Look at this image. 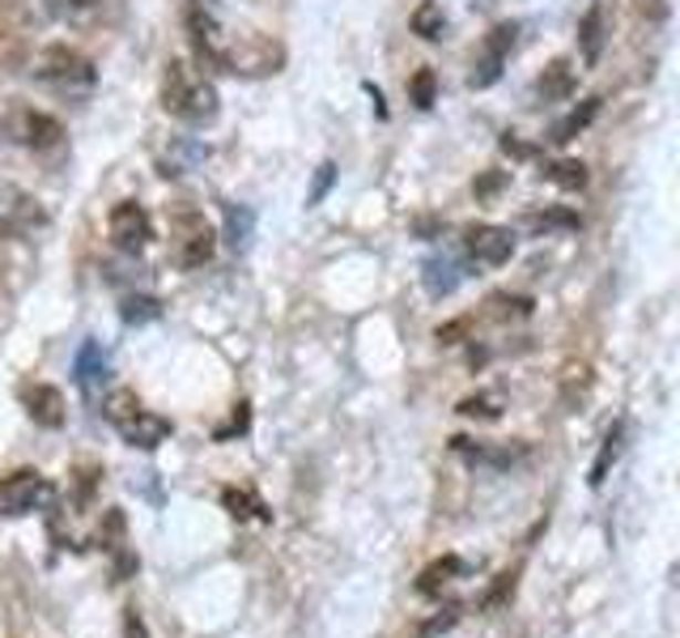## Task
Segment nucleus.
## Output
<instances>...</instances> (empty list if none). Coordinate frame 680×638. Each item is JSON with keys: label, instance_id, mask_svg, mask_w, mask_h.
<instances>
[{"label": "nucleus", "instance_id": "7", "mask_svg": "<svg viewBox=\"0 0 680 638\" xmlns=\"http://www.w3.org/2000/svg\"><path fill=\"white\" fill-rule=\"evenodd\" d=\"M107 234L111 243H115V251L140 255V251L149 248V239H154V222H149V213L136 200H119L107 213Z\"/></svg>", "mask_w": 680, "mask_h": 638}, {"label": "nucleus", "instance_id": "28", "mask_svg": "<svg viewBox=\"0 0 680 638\" xmlns=\"http://www.w3.org/2000/svg\"><path fill=\"white\" fill-rule=\"evenodd\" d=\"M200 158H205V149H200V145L175 140V149L166 154V163H163V175H188V167H196Z\"/></svg>", "mask_w": 680, "mask_h": 638}, {"label": "nucleus", "instance_id": "5", "mask_svg": "<svg viewBox=\"0 0 680 638\" xmlns=\"http://www.w3.org/2000/svg\"><path fill=\"white\" fill-rule=\"evenodd\" d=\"M184 27H188L196 60L209 64V69H221V64H226V48H230V39L221 34L213 9H209L205 0H188V4H184Z\"/></svg>", "mask_w": 680, "mask_h": 638}, {"label": "nucleus", "instance_id": "34", "mask_svg": "<svg viewBox=\"0 0 680 638\" xmlns=\"http://www.w3.org/2000/svg\"><path fill=\"white\" fill-rule=\"evenodd\" d=\"M205 4H209V0H205Z\"/></svg>", "mask_w": 680, "mask_h": 638}, {"label": "nucleus", "instance_id": "19", "mask_svg": "<svg viewBox=\"0 0 680 638\" xmlns=\"http://www.w3.org/2000/svg\"><path fill=\"white\" fill-rule=\"evenodd\" d=\"M77 384L82 391H98V384H107V354L94 345V341H85L82 354H77Z\"/></svg>", "mask_w": 680, "mask_h": 638}, {"label": "nucleus", "instance_id": "33", "mask_svg": "<svg viewBox=\"0 0 680 638\" xmlns=\"http://www.w3.org/2000/svg\"><path fill=\"white\" fill-rule=\"evenodd\" d=\"M493 306H498V315H502V320H515V315H527V311H532V299L498 294V299H493Z\"/></svg>", "mask_w": 680, "mask_h": 638}, {"label": "nucleus", "instance_id": "9", "mask_svg": "<svg viewBox=\"0 0 680 638\" xmlns=\"http://www.w3.org/2000/svg\"><path fill=\"white\" fill-rule=\"evenodd\" d=\"M281 60H285V52L272 39H243V43H230L226 48V64L221 69L247 73V77H269V73L281 69Z\"/></svg>", "mask_w": 680, "mask_h": 638}, {"label": "nucleus", "instance_id": "22", "mask_svg": "<svg viewBox=\"0 0 680 638\" xmlns=\"http://www.w3.org/2000/svg\"><path fill=\"white\" fill-rule=\"evenodd\" d=\"M578 226H583V218H578L574 209H562V205H548V209H541V213L527 218V230H532V234H557V230H578Z\"/></svg>", "mask_w": 680, "mask_h": 638}, {"label": "nucleus", "instance_id": "20", "mask_svg": "<svg viewBox=\"0 0 680 638\" xmlns=\"http://www.w3.org/2000/svg\"><path fill=\"white\" fill-rule=\"evenodd\" d=\"M408 30H412L417 39H426V43H438V39L447 34V18H442V9H438L435 0H421V4L412 9V18H408Z\"/></svg>", "mask_w": 680, "mask_h": 638}, {"label": "nucleus", "instance_id": "10", "mask_svg": "<svg viewBox=\"0 0 680 638\" xmlns=\"http://www.w3.org/2000/svg\"><path fill=\"white\" fill-rule=\"evenodd\" d=\"M608 43H613V0H596L578 22V56H583V64L596 69L604 52H608Z\"/></svg>", "mask_w": 680, "mask_h": 638}, {"label": "nucleus", "instance_id": "8", "mask_svg": "<svg viewBox=\"0 0 680 638\" xmlns=\"http://www.w3.org/2000/svg\"><path fill=\"white\" fill-rule=\"evenodd\" d=\"M519 43V22H498V27L485 34V48L477 56V69H472V90H490V85L502 82V69L515 52Z\"/></svg>", "mask_w": 680, "mask_h": 638}, {"label": "nucleus", "instance_id": "29", "mask_svg": "<svg viewBox=\"0 0 680 638\" xmlns=\"http://www.w3.org/2000/svg\"><path fill=\"white\" fill-rule=\"evenodd\" d=\"M472 192H477V200H498V196L506 192V170H485V175H477V184H472Z\"/></svg>", "mask_w": 680, "mask_h": 638}, {"label": "nucleus", "instance_id": "25", "mask_svg": "<svg viewBox=\"0 0 680 638\" xmlns=\"http://www.w3.org/2000/svg\"><path fill=\"white\" fill-rule=\"evenodd\" d=\"M408 103L417 107V112H430L438 103V77L435 69H417L412 73V82H408Z\"/></svg>", "mask_w": 680, "mask_h": 638}, {"label": "nucleus", "instance_id": "6", "mask_svg": "<svg viewBox=\"0 0 680 638\" xmlns=\"http://www.w3.org/2000/svg\"><path fill=\"white\" fill-rule=\"evenodd\" d=\"M213 251H218V234L200 213L188 209V213L175 218V260H179V269H205L213 260Z\"/></svg>", "mask_w": 680, "mask_h": 638}, {"label": "nucleus", "instance_id": "16", "mask_svg": "<svg viewBox=\"0 0 680 638\" xmlns=\"http://www.w3.org/2000/svg\"><path fill=\"white\" fill-rule=\"evenodd\" d=\"M18 137H22V145H30V149H52V145H60L64 128L55 124L52 115L27 112L22 119H18Z\"/></svg>", "mask_w": 680, "mask_h": 638}, {"label": "nucleus", "instance_id": "4", "mask_svg": "<svg viewBox=\"0 0 680 638\" xmlns=\"http://www.w3.org/2000/svg\"><path fill=\"white\" fill-rule=\"evenodd\" d=\"M55 502V485L34 469H22L0 481V515H34Z\"/></svg>", "mask_w": 680, "mask_h": 638}, {"label": "nucleus", "instance_id": "21", "mask_svg": "<svg viewBox=\"0 0 680 638\" xmlns=\"http://www.w3.org/2000/svg\"><path fill=\"white\" fill-rule=\"evenodd\" d=\"M460 414L472 417V421H498V417L506 414V396L498 388L490 391H477V396H463L460 400Z\"/></svg>", "mask_w": 680, "mask_h": 638}, {"label": "nucleus", "instance_id": "23", "mask_svg": "<svg viewBox=\"0 0 680 638\" xmlns=\"http://www.w3.org/2000/svg\"><path fill=\"white\" fill-rule=\"evenodd\" d=\"M421 278H426V290H430L435 299H442V294H451V290L460 285V269H456L447 255H430Z\"/></svg>", "mask_w": 680, "mask_h": 638}, {"label": "nucleus", "instance_id": "3", "mask_svg": "<svg viewBox=\"0 0 680 638\" xmlns=\"http://www.w3.org/2000/svg\"><path fill=\"white\" fill-rule=\"evenodd\" d=\"M34 77L55 90V94H64V98H85L94 82H98V73H94V64L77 52V48H64V43H55V48H43L39 60H34Z\"/></svg>", "mask_w": 680, "mask_h": 638}, {"label": "nucleus", "instance_id": "18", "mask_svg": "<svg viewBox=\"0 0 680 638\" xmlns=\"http://www.w3.org/2000/svg\"><path fill=\"white\" fill-rule=\"evenodd\" d=\"M27 414L39 421V426H64V396L48 384L27 391Z\"/></svg>", "mask_w": 680, "mask_h": 638}, {"label": "nucleus", "instance_id": "2", "mask_svg": "<svg viewBox=\"0 0 680 638\" xmlns=\"http://www.w3.org/2000/svg\"><path fill=\"white\" fill-rule=\"evenodd\" d=\"M103 417L124 435V443L140 447V451H154V447L166 443V435H170V421L158 414H149V409L136 400V391H128V388H115L103 396Z\"/></svg>", "mask_w": 680, "mask_h": 638}, {"label": "nucleus", "instance_id": "14", "mask_svg": "<svg viewBox=\"0 0 680 638\" xmlns=\"http://www.w3.org/2000/svg\"><path fill=\"white\" fill-rule=\"evenodd\" d=\"M574 90H578V77H574L571 60H548L536 82V98L541 103H566Z\"/></svg>", "mask_w": 680, "mask_h": 638}, {"label": "nucleus", "instance_id": "24", "mask_svg": "<svg viewBox=\"0 0 680 638\" xmlns=\"http://www.w3.org/2000/svg\"><path fill=\"white\" fill-rule=\"evenodd\" d=\"M255 234V213L243 209V205H226V239L230 248H247Z\"/></svg>", "mask_w": 680, "mask_h": 638}, {"label": "nucleus", "instance_id": "17", "mask_svg": "<svg viewBox=\"0 0 680 638\" xmlns=\"http://www.w3.org/2000/svg\"><path fill=\"white\" fill-rule=\"evenodd\" d=\"M541 175L553 188H562V192H583L592 184V170H587V163H578V158H553V163H544Z\"/></svg>", "mask_w": 680, "mask_h": 638}, {"label": "nucleus", "instance_id": "31", "mask_svg": "<svg viewBox=\"0 0 680 638\" xmlns=\"http://www.w3.org/2000/svg\"><path fill=\"white\" fill-rule=\"evenodd\" d=\"M128 324H145V320H158V299H124L119 311Z\"/></svg>", "mask_w": 680, "mask_h": 638}, {"label": "nucleus", "instance_id": "12", "mask_svg": "<svg viewBox=\"0 0 680 638\" xmlns=\"http://www.w3.org/2000/svg\"><path fill=\"white\" fill-rule=\"evenodd\" d=\"M468 255L481 269H502L515 255V230L511 226H472L468 230Z\"/></svg>", "mask_w": 680, "mask_h": 638}, {"label": "nucleus", "instance_id": "15", "mask_svg": "<svg viewBox=\"0 0 680 638\" xmlns=\"http://www.w3.org/2000/svg\"><path fill=\"white\" fill-rule=\"evenodd\" d=\"M592 384H596V370H592V362L583 358H571L562 366V375H557V391H562L566 405H583Z\"/></svg>", "mask_w": 680, "mask_h": 638}, {"label": "nucleus", "instance_id": "26", "mask_svg": "<svg viewBox=\"0 0 680 638\" xmlns=\"http://www.w3.org/2000/svg\"><path fill=\"white\" fill-rule=\"evenodd\" d=\"M48 13L55 22H69V27H82L98 13V0H48Z\"/></svg>", "mask_w": 680, "mask_h": 638}, {"label": "nucleus", "instance_id": "30", "mask_svg": "<svg viewBox=\"0 0 680 638\" xmlns=\"http://www.w3.org/2000/svg\"><path fill=\"white\" fill-rule=\"evenodd\" d=\"M498 149H502L511 163H532V158H536V145H532V140H519L515 133H502V137H498Z\"/></svg>", "mask_w": 680, "mask_h": 638}, {"label": "nucleus", "instance_id": "32", "mask_svg": "<svg viewBox=\"0 0 680 638\" xmlns=\"http://www.w3.org/2000/svg\"><path fill=\"white\" fill-rule=\"evenodd\" d=\"M332 184H336V167H332V163H324V167H320V175L311 179V192H306V205H320V200H324V196L332 192Z\"/></svg>", "mask_w": 680, "mask_h": 638}, {"label": "nucleus", "instance_id": "27", "mask_svg": "<svg viewBox=\"0 0 680 638\" xmlns=\"http://www.w3.org/2000/svg\"><path fill=\"white\" fill-rule=\"evenodd\" d=\"M621 443H626V426H621V421H613V430L604 435V451H599L596 469H592V485H599V481L608 477V469L617 464V451H621Z\"/></svg>", "mask_w": 680, "mask_h": 638}, {"label": "nucleus", "instance_id": "11", "mask_svg": "<svg viewBox=\"0 0 680 638\" xmlns=\"http://www.w3.org/2000/svg\"><path fill=\"white\" fill-rule=\"evenodd\" d=\"M48 226V213H43V205L34 200L30 192L22 188H0V230L4 234H34V230H43Z\"/></svg>", "mask_w": 680, "mask_h": 638}, {"label": "nucleus", "instance_id": "13", "mask_svg": "<svg viewBox=\"0 0 680 638\" xmlns=\"http://www.w3.org/2000/svg\"><path fill=\"white\" fill-rule=\"evenodd\" d=\"M596 115H599V98H583V103H574L562 119L548 124L544 140H548V145H571V140H578L592 124H596Z\"/></svg>", "mask_w": 680, "mask_h": 638}, {"label": "nucleus", "instance_id": "1", "mask_svg": "<svg viewBox=\"0 0 680 638\" xmlns=\"http://www.w3.org/2000/svg\"><path fill=\"white\" fill-rule=\"evenodd\" d=\"M163 107L191 128H205L218 119V90L205 73H196L184 60H170L163 77Z\"/></svg>", "mask_w": 680, "mask_h": 638}]
</instances>
